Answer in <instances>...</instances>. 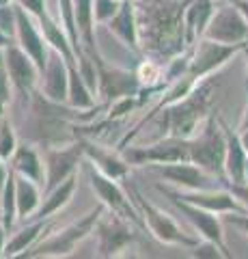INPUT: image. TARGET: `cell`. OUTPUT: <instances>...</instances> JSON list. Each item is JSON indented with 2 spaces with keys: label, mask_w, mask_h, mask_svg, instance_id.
<instances>
[{
  "label": "cell",
  "mask_w": 248,
  "mask_h": 259,
  "mask_svg": "<svg viewBox=\"0 0 248 259\" xmlns=\"http://www.w3.org/2000/svg\"><path fill=\"white\" fill-rule=\"evenodd\" d=\"M104 209H106L104 203L97 205L93 212H89L84 218H80L78 223H71L69 227L61 229L59 233L45 238L41 244L30 246L28 250H24L20 257H67V255H71L80 242L93 233L95 225L100 223V218L104 214Z\"/></svg>",
  "instance_id": "obj_1"
},
{
  "label": "cell",
  "mask_w": 248,
  "mask_h": 259,
  "mask_svg": "<svg viewBox=\"0 0 248 259\" xmlns=\"http://www.w3.org/2000/svg\"><path fill=\"white\" fill-rule=\"evenodd\" d=\"M188 151L192 164L201 166L203 171L212 173L214 177L218 175L220 180L225 177L227 141H225V132L218 127L214 117H207L201 134H196L194 139H188Z\"/></svg>",
  "instance_id": "obj_2"
},
{
  "label": "cell",
  "mask_w": 248,
  "mask_h": 259,
  "mask_svg": "<svg viewBox=\"0 0 248 259\" xmlns=\"http://www.w3.org/2000/svg\"><path fill=\"white\" fill-rule=\"evenodd\" d=\"M205 106H207V91H203V89L190 91L183 100L175 102V106L166 112V127H169L171 136L186 139V141L192 139L196 134L199 125H201Z\"/></svg>",
  "instance_id": "obj_3"
},
{
  "label": "cell",
  "mask_w": 248,
  "mask_h": 259,
  "mask_svg": "<svg viewBox=\"0 0 248 259\" xmlns=\"http://www.w3.org/2000/svg\"><path fill=\"white\" fill-rule=\"evenodd\" d=\"M134 201H136V205L140 207L145 225L149 227L151 233H154L160 242H164V244H177V246H194L196 244V240L186 236V233L179 229V225L175 223L164 209L149 203L140 192H134Z\"/></svg>",
  "instance_id": "obj_4"
},
{
  "label": "cell",
  "mask_w": 248,
  "mask_h": 259,
  "mask_svg": "<svg viewBox=\"0 0 248 259\" xmlns=\"http://www.w3.org/2000/svg\"><path fill=\"white\" fill-rule=\"evenodd\" d=\"M203 37L218 44H244L248 39V22L233 5H225L207 20Z\"/></svg>",
  "instance_id": "obj_5"
},
{
  "label": "cell",
  "mask_w": 248,
  "mask_h": 259,
  "mask_svg": "<svg viewBox=\"0 0 248 259\" xmlns=\"http://www.w3.org/2000/svg\"><path fill=\"white\" fill-rule=\"evenodd\" d=\"M248 41H244V44H218V41H212V39L203 37L196 46L194 56H190V65H188L186 74L194 80L212 74L214 69L222 67L235 52L242 50Z\"/></svg>",
  "instance_id": "obj_6"
},
{
  "label": "cell",
  "mask_w": 248,
  "mask_h": 259,
  "mask_svg": "<svg viewBox=\"0 0 248 259\" xmlns=\"http://www.w3.org/2000/svg\"><path fill=\"white\" fill-rule=\"evenodd\" d=\"M158 190L160 192H164L166 197H169L171 201H173V205L179 209V212L188 218V221L192 223V227L201 233V236L205 238V240H210V242H214L216 246L220 248V253H222V257H231V253L227 250V244H225V238H222V227H220V221L214 216V212H207V209H203V207H196V205H192V203H186V201H181L179 197H175V194L171 192V190H166V188H162V186H158Z\"/></svg>",
  "instance_id": "obj_7"
},
{
  "label": "cell",
  "mask_w": 248,
  "mask_h": 259,
  "mask_svg": "<svg viewBox=\"0 0 248 259\" xmlns=\"http://www.w3.org/2000/svg\"><path fill=\"white\" fill-rule=\"evenodd\" d=\"M89 180H91L93 190L97 192V197L102 199L104 207L113 209L115 216H121V218H125V221H132L136 225H142V216L132 207L130 199L125 197V192L119 188L115 180H110V177L100 173L93 164H89Z\"/></svg>",
  "instance_id": "obj_8"
},
{
  "label": "cell",
  "mask_w": 248,
  "mask_h": 259,
  "mask_svg": "<svg viewBox=\"0 0 248 259\" xmlns=\"http://www.w3.org/2000/svg\"><path fill=\"white\" fill-rule=\"evenodd\" d=\"M15 39H18V46L22 48V50L33 59V63L39 69V74H41L45 63H47L50 46H47L43 32L37 28L35 20L18 5H15Z\"/></svg>",
  "instance_id": "obj_9"
},
{
  "label": "cell",
  "mask_w": 248,
  "mask_h": 259,
  "mask_svg": "<svg viewBox=\"0 0 248 259\" xmlns=\"http://www.w3.org/2000/svg\"><path fill=\"white\" fill-rule=\"evenodd\" d=\"M5 71L11 80V87L18 89L20 95L24 97L33 95L39 78V69L33 63V59L18 44H9L5 48Z\"/></svg>",
  "instance_id": "obj_10"
},
{
  "label": "cell",
  "mask_w": 248,
  "mask_h": 259,
  "mask_svg": "<svg viewBox=\"0 0 248 259\" xmlns=\"http://www.w3.org/2000/svg\"><path fill=\"white\" fill-rule=\"evenodd\" d=\"M125 162L132 164H140V162H160V164H171V162H190L188 141L177 139V136H169V139L160 141L151 147L132 149L125 153Z\"/></svg>",
  "instance_id": "obj_11"
},
{
  "label": "cell",
  "mask_w": 248,
  "mask_h": 259,
  "mask_svg": "<svg viewBox=\"0 0 248 259\" xmlns=\"http://www.w3.org/2000/svg\"><path fill=\"white\" fill-rule=\"evenodd\" d=\"M82 160V143L71 145L65 149H47L45 153V164H43V182L45 192L59 186L63 180H67L71 173H76L78 162Z\"/></svg>",
  "instance_id": "obj_12"
},
{
  "label": "cell",
  "mask_w": 248,
  "mask_h": 259,
  "mask_svg": "<svg viewBox=\"0 0 248 259\" xmlns=\"http://www.w3.org/2000/svg\"><path fill=\"white\" fill-rule=\"evenodd\" d=\"M154 171L158 175H162L164 180H169L175 186L190 190H210V186L214 182V175L203 171L201 166L192 164V162H171L164 166H154Z\"/></svg>",
  "instance_id": "obj_13"
},
{
  "label": "cell",
  "mask_w": 248,
  "mask_h": 259,
  "mask_svg": "<svg viewBox=\"0 0 248 259\" xmlns=\"http://www.w3.org/2000/svg\"><path fill=\"white\" fill-rule=\"evenodd\" d=\"M95 65H97V89L102 91L104 97H108V100H121V97H130L138 91V87H140L138 76L130 74V71H123V69L104 67L102 59L95 61Z\"/></svg>",
  "instance_id": "obj_14"
},
{
  "label": "cell",
  "mask_w": 248,
  "mask_h": 259,
  "mask_svg": "<svg viewBox=\"0 0 248 259\" xmlns=\"http://www.w3.org/2000/svg\"><path fill=\"white\" fill-rule=\"evenodd\" d=\"M39 76L43 78V95L47 100L52 104L67 102V63L63 61V56L57 50L50 48L47 63Z\"/></svg>",
  "instance_id": "obj_15"
},
{
  "label": "cell",
  "mask_w": 248,
  "mask_h": 259,
  "mask_svg": "<svg viewBox=\"0 0 248 259\" xmlns=\"http://www.w3.org/2000/svg\"><path fill=\"white\" fill-rule=\"evenodd\" d=\"M173 192V190H171ZM186 203H192L196 207H203L207 212L220 214V212H242V203L231 194L229 190L214 192V190H192V192H173Z\"/></svg>",
  "instance_id": "obj_16"
},
{
  "label": "cell",
  "mask_w": 248,
  "mask_h": 259,
  "mask_svg": "<svg viewBox=\"0 0 248 259\" xmlns=\"http://www.w3.org/2000/svg\"><path fill=\"white\" fill-rule=\"evenodd\" d=\"M97 233H100V257H115L119 255V250L127 248V244L134 240L130 225L121 216H115L110 223H104Z\"/></svg>",
  "instance_id": "obj_17"
},
{
  "label": "cell",
  "mask_w": 248,
  "mask_h": 259,
  "mask_svg": "<svg viewBox=\"0 0 248 259\" xmlns=\"http://www.w3.org/2000/svg\"><path fill=\"white\" fill-rule=\"evenodd\" d=\"M80 143H82V156L89 158L91 164L97 168L100 173L110 177V180H115V182L123 180V177L127 175V171H130V162H125L119 156H115L113 151L104 149L95 143H86V141H80Z\"/></svg>",
  "instance_id": "obj_18"
},
{
  "label": "cell",
  "mask_w": 248,
  "mask_h": 259,
  "mask_svg": "<svg viewBox=\"0 0 248 259\" xmlns=\"http://www.w3.org/2000/svg\"><path fill=\"white\" fill-rule=\"evenodd\" d=\"M222 132H225L227 151H225V175L229 182L233 184H246V156L248 151L244 145L239 143V136L229 125L222 123Z\"/></svg>",
  "instance_id": "obj_19"
},
{
  "label": "cell",
  "mask_w": 248,
  "mask_h": 259,
  "mask_svg": "<svg viewBox=\"0 0 248 259\" xmlns=\"http://www.w3.org/2000/svg\"><path fill=\"white\" fill-rule=\"evenodd\" d=\"M76 186H78V175L71 173L67 180H63L59 186H54L52 190L45 192V201L39 203V207L35 209V214L30 218L33 221H41V218H50L52 214H57L59 209H63L71 201V197L76 192Z\"/></svg>",
  "instance_id": "obj_20"
},
{
  "label": "cell",
  "mask_w": 248,
  "mask_h": 259,
  "mask_svg": "<svg viewBox=\"0 0 248 259\" xmlns=\"http://www.w3.org/2000/svg\"><path fill=\"white\" fill-rule=\"evenodd\" d=\"M108 28L113 30L127 48H132L134 52H138V28H136L132 0H121L117 13L108 20Z\"/></svg>",
  "instance_id": "obj_21"
},
{
  "label": "cell",
  "mask_w": 248,
  "mask_h": 259,
  "mask_svg": "<svg viewBox=\"0 0 248 259\" xmlns=\"http://www.w3.org/2000/svg\"><path fill=\"white\" fill-rule=\"evenodd\" d=\"M74 5V15H76V28L80 35V44L82 50L91 56L93 61H100L97 48H95V35H93V0H71Z\"/></svg>",
  "instance_id": "obj_22"
},
{
  "label": "cell",
  "mask_w": 248,
  "mask_h": 259,
  "mask_svg": "<svg viewBox=\"0 0 248 259\" xmlns=\"http://www.w3.org/2000/svg\"><path fill=\"white\" fill-rule=\"evenodd\" d=\"M11 162V168L13 173H18L26 180L35 182V184H41L43 182V162L39 158V153L30 147V145H18L13 151V156L9 158Z\"/></svg>",
  "instance_id": "obj_23"
},
{
  "label": "cell",
  "mask_w": 248,
  "mask_h": 259,
  "mask_svg": "<svg viewBox=\"0 0 248 259\" xmlns=\"http://www.w3.org/2000/svg\"><path fill=\"white\" fill-rule=\"evenodd\" d=\"M45 229H50V223H47V218H41V221H35V223L26 225L18 233H13L11 238H7L3 257H20L24 250H28L39 238H41V233Z\"/></svg>",
  "instance_id": "obj_24"
},
{
  "label": "cell",
  "mask_w": 248,
  "mask_h": 259,
  "mask_svg": "<svg viewBox=\"0 0 248 259\" xmlns=\"http://www.w3.org/2000/svg\"><path fill=\"white\" fill-rule=\"evenodd\" d=\"M39 26H41V32H43L47 46H50L52 50H57L67 65H76V67H78L76 54H74V50H71L69 39H67V35H65V30H63L61 24L54 20L50 13H45L43 18L39 20Z\"/></svg>",
  "instance_id": "obj_25"
},
{
  "label": "cell",
  "mask_w": 248,
  "mask_h": 259,
  "mask_svg": "<svg viewBox=\"0 0 248 259\" xmlns=\"http://www.w3.org/2000/svg\"><path fill=\"white\" fill-rule=\"evenodd\" d=\"M41 203V194L35 182L15 173V214L20 221H28Z\"/></svg>",
  "instance_id": "obj_26"
},
{
  "label": "cell",
  "mask_w": 248,
  "mask_h": 259,
  "mask_svg": "<svg viewBox=\"0 0 248 259\" xmlns=\"http://www.w3.org/2000/svg\"><path fill=\"white\" fill-rule=\"evenodd\" d=\"M67 104L71 108H93V91L80 76L76 65H67Z\"/></svg>",
  "instance_id": "obj_27"
},
{
  "label": "cell",
  "mask_w": 248,
  "mask_h": 259,
  "mask_svg": "<svg viewBox=\"0 0 248 259\" xmlns=\"http://www.w3.org/2000/svg\"><path fill=\"white\" fill-rule=\"evenodd\" d=\"M15 221H18V214H15V173L9 166L3 192H0V223L7 231H11Z\"/></svg>",
  "instance_id": "obj_28"
},
{
  "label": "cell",
  "mask_w": 248,
  "mask_h": 259,
  "mask_svg": "<svg viewBox=\"0 0 248 259\" xmlns=\"http://www.w3.org/2000/svg\"><path fill=\"white\" fill-rule=\"evenodd\" d=\"M15 147H18V139H15L13 125L9 123V119L5 117L3 121H0V158H3L5 162H9Z\"/></svg>",
  "instance_id": "obj_29"
},
{
  "label": "cell",
  "mask_w": 248,
  "mask_h": 259,
  "mask_svg": "<svg viewBox=\"0 0 248 259\" xmlns=\"http://www.w3.org/2000/svg\"><path fill=\"white\" fill-rule=\"evenodd\" d=\"M121 0H93V18L97 22H108L117 13Z\"/></svg>",
  "instance_id": "obj_30"
},
{
  "label": "cell",
  "mask_w": 248,
  "mask_h": 259,
  "mask_svg": "<svg viewBox=\"0 0 248 259\" xmlns=\"http://www.w3.org/2000/svg\"><path fill=\"white\" fill-rule=\"evenodd\" d=\"M0 32L15 37V5H0Z\"/></svg>",
  "instance_id": "obj_31"
},
{
  "label": "cell",
  "mask_w": 248,
  "mask_h": 259,
  "mask_svg": "<svg viewBox=\"0 0 248 259\" xmlns=\"http://www.w3.org/2000/svg\"><path fill=\"white\" fill-rule=\"evenodd\" d=\"M9 104H11V80L5 69H0V121L5 119Z\"/></svg>",
  "instance_id": "obj_32"
},
{
  "label": "cell",
  "mask_w": 248,
  "mask_h": 259,
  "mask_svg": "<svg viewBox=\"0 0 248 259\" xmlns=\"http://www.w3.org/2000/svg\"><path fill=\"white\" fill-rule=\"evenodd\" d=\"M11 3L18 5V7H22V9L26 11L30 18H35V20H41L43 15L47 13L45 0H11Z\"/></svg>",
  "instance_id": "obj_33"
},
{
  "label": "cell",
  "mask_w": 248,
  "mask_h": 259,
  "mask_svg": "<svg viewBox=\"0 0 248 259\" xmlns=\"http://www.w3.org/2000/svg\"><path fill=\"white\" fill-rule=\"evenodd\" d=\"M192 257H207V259H216V257H222L220 253V248L214 244V242L210 240H205L203 244H194V250H192Z\"/></svg>",
  "instance_id": "obj_34"
},
{
  "label": "cell",
  "mask_w": 248,
  "mask_h": 259,
  "mask_svg": "<svg viewBox=\"0 0 248 259\" xmlns=\"http://www.w3.org/2000/svg\"><path fill=\"white\" fill-rule=\"evenodd\" d=\"M222 184H227V190L242 203L244 209H248V186L246 184H233V182H227V180H222Z\"/></svg>",
  "instance_id": "obj_35"
},
{
  "label": "cell",
  "mask_w": 248,
  "mask_h": 259,
  "mask_svg": "<svg viewBox=\"0 0 248 259\" xmlns=\"http://www.w3.org/2000/svg\"><path fill=\"white\" fill-rule=\"evenodd\" d=\"M227 221L229 223H233V225H237V227H242V229L246 231V236H248V216H242V214H231V216H227Z\"/></svg>",
  "instance_id": "obj_36"
},
{
  "label": "cell",
  "mask_w": 248,
  "mask_h": 259,
  "mask_svg": "<svg viewBox=\"0 0 248 259\" xmlns=\"http://www.w3.org/2000/svg\"><path fill=\"white\" fill-rule=\"evenodd\" d=\"M233 7L244 15V20L248 22V0H233Z\"/></svg>",
  "instance_id": "obj_37"
},
{
  "label": "cell",
  "mask_w": 248,
  "mask_h": 259,
  "mask_svg": "<svg viewBox=\"0 0 248 259\" xmlns=\"http://www.w3.org/2000/svg\"><path fill=\"white\" fill-rule=\"evenodd\" d=\"M7 173H9V168L5 166V160L0 158V192H3V186H5V180H7Z\"/></svg>",
  "instance_id": "obj_38"
},
{
  "label": "cell",
  "mask_w": 248,
  "mask_h": 259,
  "mask_svg": "<svg viewBox=\"0 0 248 259\" xmlns=\"http://www.w3.org/2000/svg\"><path fill=\"white\" fill-rule=\"evenodd\" d=\"M5 242H7V229L0 223V257H3V250H5Z\"/></svg>",
  "instance_id": "obj_39"
},
{
  "label": "cell",
  "mask_w": 248,
  "mask_h": 259,
  "mask_svg": "<svg viewBox=\"0 0 248 259\" xmlns=\"http://www.w3.org/2000/svg\"><path fill=\"white\" fill-rule=\"evenodd\" d=\"M9 44H13V37L5 35V32H0V48H7Z\"/></svg>",
  "instance_id": "obj_40"
},
{
  "label": "cell",
  "mask_w": 248,
  "mask_h": 259,
  "mask_svg": "<svg viewBox=\"0 0 248 259\" xmlns=\"http://www.w3.org/2000/svg\"><path fill=\"white\" fill-rule=\"evenodd\" d=\"M248 102V100H246ZM239 132H248V104H246V117H244V121H242V130Z\"/></svg>",
  "instance_id": "obj_41"
},
{
  "label": "cell",
  "mask_w": 248,
  "mask_h": 259,
  "mask_svg": "<svg viewBox=\"0 0 248 259\" xmlns=\"http://www.w3.org/2000/svg\"><path fill=\"white\" fill-rule=\"evenodd\" d=\"M0 69H5V48H0Z\"/></svg>",
  "instance_id": "obj_42"
},
{
  "label": "cell",
  "mask_w": 248,
  "mask_h": 259,
  "mask_svg": "<svg viewBox=\"0 0 248 259\" xmlns=\"http://www.w3.org/2000/svg\"><path fill=\"white\" fill-rule=\"evenodd\" d=\"M11 3V0H0V5H9Z\"/></svg>",
  "instance_id": "obj_43"
},
{
  "label": "cell",
  "mask_w": 248,
  "mask_h": 259,
  "mask_svg": "<svg viewBox=\"0 0 248 259\" xmlns=\"http://www.w3.org/2000/svg\"><path fill=\"white\" fill-rule=\"evenodd\" d=\"M242 50H244V52H246V56H248V44H246V46L242 48Z\"/></svg>",
  "instance_id": "obj_44"
}]
</instances>
